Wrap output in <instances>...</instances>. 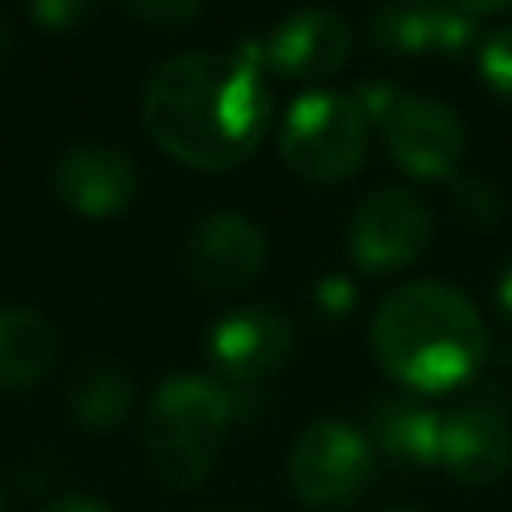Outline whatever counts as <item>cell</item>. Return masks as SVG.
Here are the masks:
<instances>
[{"label":"cell","mask_w":512,"mask_h":512,"mask_svg":"<svg viewBox=\"0 0 512 512\" xmlns=\"http://www.w3.org/2000/svg\"><path fill=\"white\" fill-rule=\"evenodd\" d=\"M268 112V72L256 40H240L236 52H176L148 72L140 96L148 136L200 172L244 164L268 128Z\"/></svg>","instance_id":"1"},{"label":"cell","mask_w":512,"mask_h":512,"mask_svg":"<svg viewBox=\"0 0 512 512\" xmlns=\"http://www.w3.org/2000/svg\"><path fill=\"white\" fill-rule=\"evenodd\" d=\"M368 344L384 376L416 392H448L484 364V324L472 300L444 280L392 288L368 324Z\"/></svg>","instance_id":"2"},{"label":"cell","mask_w":512,"mask_h":512,"mask_svg":"<svg viewBox=\"0 0 512 512\" xmlns=\"http://www.w3.org/2000/svg\"><path fill=\"white\" fill-rule=\"evenodd\" d=\"M232 424H236V412H232L228 384L204 372L164 376L152 388L140 420L152 476L172 492L200 488L216 468Z\"/></svg>","instance_id":"3"},{"label":"cell","mask_w":512,"mask_h":512,"mask_svg":"<svg viewBox=\"0 0 512 512\" xmlns=\"http://www.w3.org/2000/svg\"><path fill=\"white\" fill-rule=\"evenodd\" d=\"M368 152V116L352 92L308 88L280 120V156L308 184H340L360 172Z\"/></svg>","instance_id":"4"},{"label":"cell","mask_w":512,"mask_h":512,"mask_svg":"<svg viewBox=\"0 0 512 512\" xmlns=\"http://www.w3.org/2000/svg\"><path fill=\"white\" fill-rule=\"evenodd\" d=\"M376 472V452L368 436L344 420H312L292 452H288V480L292 492L320 512H340L364 496Z\"/></svg>","instance_id":"5"},{"label":"cell","mask_w":512,"mask_h":512,"mask_svg":"<svg viewBox=\"0 0 512 512\" xmlns=\"http://www.w3.org/2000/svg\"><path fill=\"white\" fill-rule=\"evenodd\" d=\"M432 240V212L428 204L396 184H380L364 192L348 216V256L360 272L384 276L400 272Z\"/></svg>","instance_id":"6"},{"label":"cell","mask_w":512,"mask_h":512,"mask_svg":"<svg viewBox=\"0 0 512 512\" xmlns=\"http://www.w3.org/2000/svg\"><path fill=\"white\" fill-rule=\"evenodd\" d=\"M204 348L216 380H228V388H256L292 360L296 332L280 308L240 304L216 316Z\"/></svg>","instance_id":"7"},{"label":"cell","mask_w":512,"mask_h":512,"mask_svg":"<svg viewBox=\"0 0 512 512\" xmlns=\"http://www.w3.org/2000/svg\"><path fill=\"white\" fill-rule=\"evenodd\" d=\"M392 164L416 180H448L464 156V120L432 96L404 92L380 120Z\"/></svg>","instance_id":"8"},{"label":"cell","mask_w":512,"mask_h":512,"mask_svg":"<svg viewBox=\"0 0 512 512\" xmlns=\"http://www.w3.org/2000/svg\"><path fill=\"white\" fill-rule=\"evenodd\" d=\"M264 232L244 212H208L184 240V272L204 292H240L264 268Z\"/></svg>","instance_id":"9"},{"label":"cell","mask_w":512,"mask_h":512,"mask_svg":"<svg viewBox=\"0 0 512 512\" xmlns=\"http://www.w3.org/2000/svg\"><path fill=\"white\" fill-rule=\"evenodd\" d=\"M260 64L284 80H324L352 56V24L336 8H300L256 40Z\"/></svg>","instance_id":"10"},{"label":"cell","mask_w":512,"mask_h":512,"mask_svg":"<svg viewBox=\"0 0 512 512\" xmlns=\"http://www.w3.org/2000/svg\"><path fill=\"white\" fill-rule=\"evenodd\" d=\"M136 164L112 144H76L52 164V192L64 208L88 220L116 216L136 196Z\"/></svg>","instance_id":"11"},{"label":"cell","mask_w":512,"mask_h":512,"mask_svg":"<svg viewBox=\"0 0 512 512\" xmlns=\"http://www.w3.org/2000/svg\"><path fill=\"white\" fill-rule=\"evenodd\" d=\"M480 32V20H472L464 4H388L368 12V44L384 56L460 52Z\"/></svg>","instance_id":"12"},{"label":"cell","mask_w":512,"mask_h":512,"mask_svg":"<svg viewBox=\"0 0 512 512\" xmlns=\"http://www.w3.org/2000/svg\"><path fill=\"white\" fill-rule=\"evenodd\" d=\"M512 460V432L500 412L472 404L444 420L440 432V464L460 484H492Z\"/></svg>","instance_id":"13"},{"label":"cell","mask_w":512,"mask_h":512,"mask_svg":"<svg viewBox=\"0 0 512 512\" xmlns=\"http://www.w3.org/2000/svg\"><path fill=\"white\" fill-rule=\"evenodd\" d=\"M440 432H444V420L416 400H372L368 408L372 452L400 468L440 464Z\"/></svg>","instance_id":"14"},{"label":"cell","mask_w":512,"mask_h":512,"mask_svg":"<svg viewBox=\"0 0 512 512\" xmlns=\"http://www.w3.org/2000/svg\"><path fill=\"white\" fill-rule=\"evenodd\" d=\"M56 328L36 308H0V392L36 388L56 368Z\"/></svg>","instance_id":"15"},{"label":"cell","mask_w":512,"mask_h":512,"mask_svg":"<svg viewBox=\"0 0 512 512\" xmlns=\"http://www.w3.org/2000/svg\"><path fill=\"white\" fill-rule=\"evenodd\" d=\"M132 376L124 364L108 360V356H88L72 368L68 388H64V404L68 416L88 428V432H112L124 424V416L132 412Z\"/></svg>","instance_id":"16"},{"label":"cell","mask_w":512,"mask_h":512,"mask_svg":"<svg viewBox=\"0 0 512 512\" xmlns=\"http://www.w3.org/2000/svg\"><path fill=\"white\" fill-rule=\"evenodd\" d=\"M504 188L488 176H452V216L464 224V228H496L504 220Z\"/></svg>","instance_id":"17"},{"label":"cell","mask_w":512,"mask_h":512,"mask_svg":"<svg viewBox=\"0 0 512 512\" xmlns=\"http://www.w3.org/2000/svg\"><path fill=\"white\" fill-rule=\"evenodd\" d=\"M476 72L500 100H512V24H500L480 40Z\"/></svg>","instance_id":"18"},{"label":"cell","mask_w":512,"mask_h":512,"mask_svg":"<svg viewBox=\"0 0 512 512\" xmlns=\"http://www.w3.org/2000/svg\"><path fill=\"white\" fill-rule=\"evenodd\" d=\"M128 20L136 24H148V28H160V32H176L192 20H200V4H188V0H144V4H124L120 8Z\"/></svg>","instance_id":"19"},{"label":"cell","mask_w":512,"mask_h":512,"mask_svg":"<svg viewBox=\"0 0 512 512\" xmlns=\"http://www.w3.org/2000/svg\"><path fill=\"white\" fill-rule=\"evenodd\" d=\"M356 284L340 272H328L312 284V308L324 316V320H344L352 308H356Z\"/></svg>","instance_id":"20"},{"label":"cell","mask_w":512,"mask_h":512,"mask_svg":"<svg viewBox=\"0 0 512 512\" xmlns=\"http://www.w3.org/2000/svg\"><path fill=\"white\" fill-rule=\"evenodd\" d=\"M28 16L48 32H72V28L88 24L96 16V8L84 0H36V4H28Z\"/></svg>","instance_id":"21"},{"label":"cell","mask_w":512,"mask_h":512,"mask_svg":"<svg viewBox=\"0 0 512 512\" xmlns=\"http://www.w3.org/2000/svg\"><path fill=\"white\" fill-rule=\"evenodd\" d=\"M404 96V88L400 84H392V80H360L356 84V92H352V100L360 104V112L368 116V124H380L388 112H392V104Z\"/></svg>","instance_id":"22"},{"label":"cell","mask_w":512,"mask_h":512,"mask_svg":"<svg viewBox=\"0 0 512 512\" xmlns=\"http://www.w3.org/2000/svg\"><path fill=\"white\" fill-rule=\"evenodd\" d=\"M40 512H112L104 500H96V496H84V492H68V496H56V500H48Z\"/></svg>","instance_id":"23"},{"label":"cell","mask_w":512,"mask_h":512,"mask_svg":"<svg viewBox=\"0 0 512 512\" xmlns=\"http://www.w3.org/2000/svg\"><path fill=\"white\" fill-rule=\"evenodd\" d=\"M496 308H500L504 324H512V260L504 264V272L496 280Z\"/></svg>","instance_id":"24"},{"label":"cell","mask_w":512,"mask_h":512,"mask_svg":"<svg viewBox=\"0 0 512 512\" xmlns=\"http://www.w3.org/2000/svg\"><path fill=\"white\" fill-rule=\"evenodd\" d=\"M16 48H20V40H16V28H12V20L0 12V68L16 56Z\"/></svg>","instance_id":"25"},{"label":"cell","mask_w":512,"mask_h":512,"mask_svg":"<svg viewBox=\"0 0 512 512\" xmlns=\"http://www.w3.org/2000/svg\"><path fill=\"white\" fill-rule=\"evenodd\" d=\"M384 512H424V508H412V504H392V508H384Z\"/></svg>","instance_id":"26"},{"label":"cell","mask_w":512,"mask_h":512,"mask_svg":"<svg viewBox=\"0 0 512 512\" xmlns=\"http://www.w3.org/2000/svg\"><path fill=\"white\" fill-rule=\"evenodd\" d=\"M0 512H8V500H4V492H0Z\"/></svg>","instance_id":"27"},{"label":"cell","mask_w":512,"mask_h":512,"mask_svg":"<svg viewBox=\"0 0 512 512\" xmlns=\"http://www.w3.org/2000/svg\"><path fill=\"white\" fill-rule=\"evenodd\" d=\"M212 512H236V508H212Z\"/></svg>","instance_id":"28"}]
</instances>
